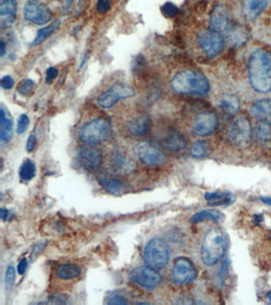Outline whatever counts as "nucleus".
<instances>
[{"label": "nucleus", "instance_id": "obj_1", "mask_svg": "<svg viewBox=\"0 0 271 305\" xmlns=\"http://www.w3.org/2000/svg\"><path fill=\"white\" fill-rule=\"evenodd\" d=\"M248 75L253 89L260 93L271 91V56L267 52L256 50L248 62Z\"/></svg>", "mask_w": 271, "mask_h": 305}, {"label": "nucleus", "instance_id": "obj_2", "mask_svg": "<svg viewBox=\"0 0 271 305\" xmlns=\"http://www.w3.org/2000/svg\"><path fill=\"white\" fill-rule=\"evenodd\" d=\"M211 29L221 33L230 43L242 46L248 40V32L234 22L232 16L224 7H217L211 16Z\"/></svg>", "mask_w": 271, "mask_h": 305}, {"label": "nucleus", "instance_id": "obj_3", "mask_svg": "<svg viewBox=\"0 0 271 305\" xmlns=\"http://www.w3.org/2000/svg\"><path fill=\"white\" fill-rule=\"evenodd\" d=\"M171 86L176 93L192 96H206L210 89L207 78L192 70H183L174 75Z\"/></svg>", "mask_w": 271, "mask_h": 305}, {"label": "nucleus", "instance_id": "obj_4", "mask_svg": "<svg viewBox=\"0 0 271 305\" xmlns=\"http://www.w3.org/2000/svg\"><path fill=\"white\" fill-rule=\"evenodd\" d=\"M226 238L219 228L213 227L206 234L201 246V258L206 265L218 262L225 254Z\"/></svg>", "mask_w": 271, "mask_h": 305}, {"label": "nucleus", "instance_id": "obj_5", "mask_svg": "<svg viewBox=\"0 0 271 305\" xmlns=\"http://www.w3.org/2000/svg\"><path fill=\"white\" fill-rule=\"evenodd\" d=\"M112 135L111 123L105 119H95L84 124L78 133L80 141L85 145H96L107 142Z\"/></svg>", "mask_w": 271, "mask_h": 305}, {"label": "nucleus", "instance_id": "obj_6", "mask_svg": "<svg viewBox=\"0 0 271 305\" xmlns=\"http://www.w3.org/2000/svg\"><path fill=\"white\" fill-rule=\"evenodd\" d=\"M171 257L170 246L164 239L154 238L146 245L143 259L148 266L155 270L164 268Z\"/></svg>", "mask_w": 271, "mask_h": 305}, {"label": "nucleus", "instance_id": "obj_7", "mask_svg": "<svg viewBox=\"0 0 271 305\" xmlns=\"http://www.w3.org/2000/svg\"><path fill=\"white\" fill-rule=\"evenodd\" d=\"M136 96L133 87L126 84H116L98 97L97 104L104 109L113 107L118 102Z\"/></svg>", "mask_w": 271, "mask_h": 305}, {"label": "nucleus", "instance_id": "obj_8", "mask_svg": "<svg viewBox=\"0 0 271 305\" xmlns=\"http://www.w3.org/2000/svg\"><path fill=\"white\" fill-rule=\"evenodd\" d=\"M228 138L234 147L238 149L249 147L252 140V130L249 120L245 118L235 120L230 127Z\"/></svg>", "mask_w": 271, "mask_h": 305}, {"label": "nucleus", "instance_id": "obj_9", "mask_svg": "<svg viewBox=\"0 0 271 305\" xmlns=\"http://www.w3.org/2000/svg\"><path fill=\"white\" fill-rule=\"evenodd\" d=\"M198 43L208 57H214L224 50L225 39L221 33L210 29L199 33Z\"/></svg>", "mask_w": 271, "mask_h": 305}, {"label": "nucleus", "instance_id": "obj_10", "mask_svg": "<svg viewBox=\"0 0 271 305\" xmlns=\"http://www.w3.org/2000/svg\"><path fill=\"white\" fill-rule=\"evenodd\" d=\"M134 151L137 158L146 166H158L166 162L163 152L148 142L136 144Z\"/></svg>", "mask_w": 271, "mask_h": 305}, {"label": "nucleus", "instance_id": "obj_11", "mask_svg": "<svg viewBox=\"0 0 271 305\" xmlns=\"http://www.w3.org/2000/svg\"><path fill=\"white\" fill-rule=\"evenodd\" d=\"M129 278L134 283L150 290L156 289L161 281L160 274L155 271V269L150 266L137 267L132 270Z\"/></svg>", "mask_w": 271, "mask_h": 305}, {"label": "nucleus", "instance_id": "obj_12", "mask_svg": "<svg viewBox=\"0 0 271 305\" xmlns=\"http://www.w3.org/2000/svg\"><path fill=\"white\" fill-rule=\"evenodd\" d=\"M24 18L36 25H46L53 18L51 11L38 0L26 3L23 9Z\"/></svg>", "mask_w": 271, "mask_h": 305}, {"label": "nucleus", "instance_id": "obj_13", "mask_svg": "<svg viewBox=\"0 0 271 305\" xmlns=\"http://www.w3.org/2000/svg\"><path fill=\"white\" fill-rule=\"evenodd\" d=\"M77 160L84 169L88 171L96 170L103 160L102 152L95 145H87L77 152Z\"/></svg>", "mask_w": 271, "mask_h": 305}, {"label": "nucleus", "instance_id": "obj_14", "mask_svg": "<svg viewBox=\"0 0 271 305\" xmlns=\"http://www.w3.org/2000/svg\"><path fill=\"white\" fill-rule=\"evenodd\" d=\"M196 277V271L192 261L185 257H180L174 262L173 278L179 285H187Z\"/></svg>", "mask_w": 271, "mask_h": 305}, {"label": "nucleus", "instance_id": "obj_15", "mask_svg": "<svg viewBox=\"0 0 271 305\" xmlns=\"http://www.w3.org/2000/svg\"><path fill=\"white\" fill-rule=\"evenodd\" d=\"M218 126V119L216 114L209 111L201 113L195 119L193 131L199 136H207L213 134Z\"/></svg>", "mask_w": 271, "mask_h": 305}, {"label": "nucleus", "instance_id": "obj_16", "mask_svg": "<svg viewBox=\"0 0 271 305\" xmlns=\"http://www.w3.org/2000/svg\"><path fill=\"white\" fill-rule=\"evenodd\" d=\"M17 15L16 0H3L0 4V25L3 29L11 27Z\"/></svg>", "mask_w": 271, "mask_h": 305}, {"label": "nucleus", "instance_id": "obj_17", "mask_svg": "<svg viewBox=\"0 0 271 305\" xmlns=\"http://www.w3.org/2000/svg\"><path fill=\"white\" fill-rule=\"evenodd\" d=\"M133 162L130 158L120 150H115L110 158V167L112 171L116 174L128 173L133 168Z\"/></svg>", "mask_w": 271, "mask_h": 305}, {"label": "nucleus", "instance_id": "obj_18", "mask_svg": "<svg viewBox=\"0 0 271 305\" xmlns=\"http://www.w3.org/2000/svg\"><path fill=\"white\" fill-rule=\"evenodd\" d=\"M129 132L134 136H143L148 134L151 123L148 116L141 115L130 119L126 123Z\"/></svg>", "mask_w": 271, "mask_h": 305}, {"label": "nucleus", "instance_id": "obj_19", "mask_svg": "<svg viewBox=\"0 0 271 305\" xmlns=\"http://www.w3.org/2000/svg\"><path fill=\"white\" fill-rule=\"evenodd\" d=\"M251 115L260 123L271 124V100L263 99L253 103L251 107Z\"/></svg>", "mask_w": 271, "mask_h": 305}, {"label": "nucleus", "instance_id": "obj_20", "mask_svg": "<svg viewBox=\"0 0 271 305\" xmlns=\"http://www.w3.org/2000/svg\"><path fill=\"white\" fill-rule=\"evenodd\" d=\"M266 6V0H243V14L246 19L251 22L262 13Z\"/></svg>", "mask_w": 271, "mask_h": 305}, {"label": "nucleus", "instance_id": "obj_21", "mask_svg": "<svg viewBox=\"0 0 271 305\" xmlns=\"http://www.w3.org/2000/svg\"><path fill=\"white\" fill-rule=\"evenodd\" d=\"M0 112V139L2 143H8L13 137V120L3 106Z\"/></svg>", "mask_w": 271, "mask_h": 305}, {"label": "nucleus", "instance_id": "obj_22", "mask_svg": "<svg viewBox=\"0 0 271 305\" xmlns=\"http://www.w3.org/2000/svg\"><path fill=\"white\" fill-rule=\"evenodd\" d=\"M161 145L168 150L178 152L186 147L187 141L182 134L173 133L161 140Z\"/></svg>", "mask_w": 271, "mask_h": 305}, {"label": "nucleus", "instance_id": "obj_23", "mask_svg": "<svg viewBox=\"0 0 271 305\" xmlns=\"http://www.w3.org/2000/svg\"><path fill=\"white\" fill-rule=\"evenodd\" d=\"M206 200L212 206H221L227 205L233 202V197L231 193L215 192L207 193L206 194Z\"/></svg>", "mask_w": 271, "mask_h": 305}, {"label": "nucleus", "instance_id": "obj_24", "mask_svg": "<svg viewBox=\"0 0 271 305\" xmlns=\"http://www.w3.org/2000/svg\"><path fill=\"white\" fill-rule=\"evenodd\" d=\"M81 271L78 265L74 264H63L59 265L56 271V276L61 280H71L81 275Z\"/></svg>", "mask_w": 271, "mask_h": 305}, {"label": "nucleus", "instance_id": "obj_25", "mask_svg": "<svg viewBox=\"0 0 271 305\" xmlns=\"http://www.w3.org/2000/svg\"><path fill=\"white\" fill-rule=\"evenodd\" d=\"M60 25H61V20L58 19V20L52 22L51 24L48 25V26L38 30L37 35H36L35 40L32 43V46H37L42 44L48 37H50L52 34L55 33Z\"/></svg>", "mask_w": 271, "mask_h": 305}, {"label": "nucleus", "instance_id": "obj_26", "mask_svg": "<svg viewBox=\"0 0 271 305\" xmlns=\"http://www.w3.org/2000/svg\"><path fill=\"white\" fill-rule=\"evenodd\" d=\"M212 145L207 141L199 140L192 144L190 148V154L195 158H205L212 154Z\"/></svg>", "mask_w": 271, "mask_h": 305}, {"label": "nucleus", "instance_id": "obj_27", "mask_svg": "<svg viewBox=\"0 0 271 305\" xmlns=\"http://www.w3.org/2000/svg\"><path fill=\"white\" fill-rule=\"evenodd\" d=\"M99 182L107 192L112 194L122 193L126 188V184L118 179L103 178L99 180Z\"/></svg>", "mask_w": 271, "mask_h": 305}, {"label": "nucleus", "instance_id": "obj_28", "mask_svg": "<svg viewBox=\"0 0 271 305\" xmlns=\"http://www.w3.org/2000/svg\"><path fill=\"white\" fill-rule=\"evenodd\" d=\"M223 215L216 210H203L192 215L190 221L192 222H199L205 220L220 221Z\"/></svg>", "mask_w": 271, "mask_h": 305}, {"label": "nucleus", "instance_id": "obj_29", "mask_svg": "<svg viewBox=\"0 0 271 305\" xmlns=\"http://www.w3.org/2000/svg\"><path fill=\"white\" fill-rule=\"evenodd\" d=\"M220 105L224 112L231 116H235L240 110L239 99L235 96H226L222 99Z\"/></svg>", "mask_w": 271, "mask_h": 305}, {"label": "nucleus", "instance_id": "obj_30", "mask_svg": "<svg viewBox=\"0 0 271 305\" xmlns=\"http://www.w3.org/2000/svg\"><path fill=\"white\" fill-rule=\"evenodd\" d=\"M36 174V166L32 161L26 160L22 163L19 169V177L22 181H29Z\"/></svg>", "mask_w": 271, "mask_h": 305}, {"label": "nucleus", "instance_id": "obj_31", "mask_svg": "<svg viewBox=\"0 0 271 305\" xmlns=\"http://www.w3.org/2000/svg\"><path fill=\"white\" fill-rule=\"evenodd\" d=\"M255 134L260 142L269 143L271 142V124L259 122L255 127Z\"/></svg>", "mask_w": 271, "mask_h": 305}, {"label": "nucleus", "instance_id": "obj_32", "mask_svg": "<svg viewBox=\"0 0 271 305\" xmlns=\"http://www.w3.org/2000/svg\"><path fill=\"white\" fill-rule=\"evenodd\" d=\"M36 84L31 79L24 80L18 87V92L23 96H29L35 91Z\"/></svg>", "mask_w": 271, "mask_h": 305}, {"label": "nucleus", "instance_id": "obj_33", "mask_svg": "<svg viewBox=\"0 0 271 305\" xmlns=\"http://www.w3.org/2000/svg\"><path fill=\"white\" fill-rule=\"evenodd\" d=\"M161 13L168 19H172L179 13V9L176 5L171 2H167L161 8Z\"/></svg>", "mask_w": 271, "mask_h": 305}, {"label": "nucleus", "instance_id": "obj_34", "mask_svg": "<svg viewBox=\"0 0 271 305\" xmlns=\"http://www.w3.org/2000/svg\"><path fill=\"white\" fill-rule=\"evenodd\" d=\"M29 124V119L27 115L22 114L19 116L17 123V133L19 134H22L27 131L28 127Z\"/></svg>", "mask_w": 271, "mask_h": 305}, {"label": "nucleus", "instance_id": "obj_35", "mask_svg": "<svg viewBox=\"0 0 271 305\" xmlns=\"http://www.w3.org/2000/svg\"><path fill=\"white\" fill-rule=\"evenodd\" d=\"M227 269H228V261L227 260L222 263L221 266L219 269V272L216 276V282L218 286H222L225 280L226 274H227Z\"/></svg>", "mask_w": 271, "mask_h": 305}, {"label": "nucleus", "instance_id": "obj_36", "mask_svg": "<svg viewBox=\"0 0 271 305\" xmlns=\"http://www.w3.org/2000/svg\"><path fill=\"white\" fill-rule=\"evenodd\" d=\"M15 270L12 265H9L8 267V270L6 271L5 281L6 285L8 288H11L13 286L15 283Z\"/></svg>", "mask_w": 271, "mask_h": 305}, {"label": "nucleus", "instance_id": "obj_37", "mask_svg": "<svg viewBox=\"0 0 271 305\" xmlns=\"http://www.w3.org/2000/svg\"><path fill=\"white\" fill-rule=\"evenodd\" d=\"M111 8H112L111 0H98L96 8L99 13H107L108 11H110Z\"/></svg>", "mask_w": 271, "mask_h": 305}, {"label": "nucleus", "instance_id": "obj_38", "mask_svg": "<svg viewBox=\"0 0 271 305\" xmlns=\"http://www.w3.org/2000/svg\"><path fill=\"white\" fill-rule=\"evenodd\" d=\"M58 75V70L54 67H50L46 70V83L50 85Z\"/></svg>", "mask_w": 271, "mask_h": 305}, {"label": "nucleus", "instance_id": "obj_39", "mask_svg": "<svg viewBox=\"0 0 271 305\" xmlns=\"http://www.w3.org/2000/svg\"><path fill=\"white\" fill-rule=\"evenodd\" d=\"M15 85V81L11 75H4L1 80V87L4 90H11Z\"/></svg>", "mask_w": 271, "mask_h": 305}, {"label": "nucleus", "instance_id": "obj_40", "mask_svg": "<svg viewBox=\"0 0 271 305\" xmlns=\"http://www.w3.org/2000/svg\"><path fill=\"white\" fill-rule=\"evenodd\" d=\"M108 303H109V304H127L128 301L123 296L116 295V296H112L110 298V300L108 302Z\"/></svg>", "mask_w": 271, "mask_h": 305}, {"label": "nucleus", "instance_id": "obj_41", "mask_svg": "<svg viewBox=\"0 0 271 305\" xmlns=\"http://www.w3.org/2000/svg\"><path fill=\"white\" fill-rule=\"evenodd\" d=\"M36 143H37V138H36L35 134L29 135L27 139V142H26V146L27 152H32L35 149V146H36Z\"/></svg>", "mask_w": 271, "mask_h": 305}, {"label": "nucleus", "instance_id": "obj_42", "mask_svg": "<svg viewBox=\"0 0 271 305\" xmlns=\"http://www.w3.org/2000/svg\"><path fill=\"white\" fill-rule=\"evenodd\" d=\"M28 262L26 258H22L21 259V261H19V264H18V272H19V274L22 275V274H25L26 272V268H27Z\"/></svg>", "mask_w": 271, "mask_h": 305}, {"label": "nucleus", "instance_id": "obj_43", "mask_svg": "<svg viewBox=\"0 0 271 305\" xmlns=\"http://www.w3.org/2000/svg\"><path fill=\"white\" fill-rule=\"evenodd\" d=\"M6 51H7V44L4 41H1L0 43V56L4 57L5 55Z\"/></svg>", "mask_w": 271, "mask_h": 305}, {"label": "nucleus", "instance_id": "obj_44", "mask_svg": "<svg viewBox=\"0 0 271 305\" xmlns=\"http://www.w3.org/2000/svg\"><path fill=\"white\" fill-rule=\"evenodd\" d=\"M73 2H74V0H64L63 8H64V11H68V10L71 8Z\"/></svg>", "mask_w": 271, "mask_h": 305}, {"label": "nucleus", "instance_id": "obj_45", "mask_svg": "<svg viewBox=\"0 0 271 305\" xmlns=\"http://www.w3.org/2000/svg\"><path fill=\"white\" fill-rule=\"evenodd\" d=\"M260 201H262L263 204L271 206V197H260Z\"/></svg>", "mask_w": 271, "mask_h": 305}, {"label": "nucleus", "instance_id": "obj_46", "mask_svg": "<svg viewBox=\"0 0 271 305\" xmlns=\"http://www.w3.org/2000/svg\"><path fill=\"white\" fill-rule=\"evenodd\" d=\"M88 57H89V56H88V54H84V57H83L82 61H81V64H80V68H82L85 65L87 61H88Z\"/></svg>", "mask_w": 271, "mask_h": 305}, {"label": "nucleus", "instance_id": "obj_47", "mask_svg": "<svg viewBox=\"0 0 271 305\" xmlns=\"http://www.w3.org/2000/svg\"><path fill=\"white\" fill-rule=\"evenodd\" d=\"M7 217H8V211L4 209V208H2L1 209V218H2V219H7Z\"/></svg>", "mask_w": 271, "mask_h": 305}, {"label": "nucleus", "instance_id": "obj_48", "mask_svg": "<svg viewBox=\"0 0 271 305\" xmlns=\"http://www.w3.org/2000/svg\"><path fill=\"white\" fill-rule=\"evenodd\" d=\"M266 298H267L268 300L271 302V291L270 292H268L267 294H266Z\"/></svg>", "mask_w": 271, "mask_h": 305}]
</instances>
